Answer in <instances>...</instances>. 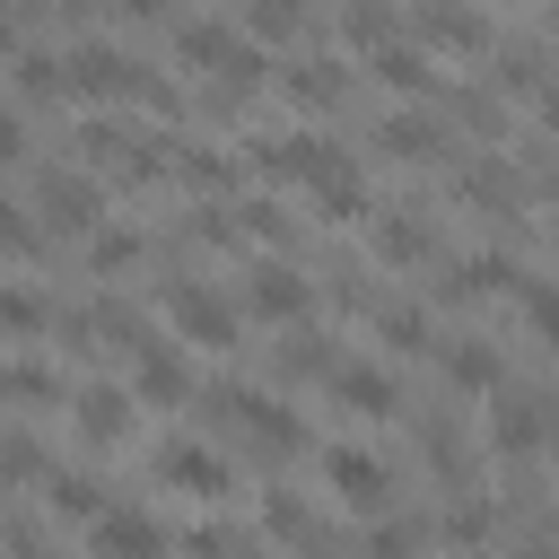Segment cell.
<instances>
[{
  "label": "cell",
  "instance_id": "1",
  "mask_svg": "<svg viewBox=\"0 0 559 559\" xmlns=\"http://www.w3.org/2000/svg\"><path fill=\"white\" fill-rule=\"evenodd\" d=\"M61 87H70V96H87V105H105V96H148V105H166V114H175V87H166V79H148V70H140L131 52H114V44H70Z\"/></svg>",
  "mask_w": 559,
  "mask_h": 559
},
{
  "label": "cell",
  "instance_id": "2",
  "mask_svg": "<svg viewBox=\"0 0 559 559\" xmlns=\"http://www.w3.org/2000/svg\"><path fill=\"white\" fill-rule=\"evenodd\" d=\"M175 52H183L192 70H210L227 96H245V87L262 79V52H253V35H236V26H210V17H183V26H175Z\"/></svg>",
  "mask_w": 559,
  "mask_h": 559
},
{
  "label": "cell",
  "instance_id": "3",
  "mask_svg": "<svg viewBox=\"0 0 559 559\" xmlns=\"http://www.w3.org/2000/svg\"><path fill=\"white\" fill-rule=\"evenodd\" d=\"M166 314H175V332H183L192 349H236V341H245L236 297H218V288H201V280H175V288H166Z\"/></svg>",
  "mask_w": 559,
  "mask_h": 559
},
{
  "label": "cell",
  "instance_id": "4",
  "mask_svg": "<svg viewBox=\"0 0 559 559\" xmlns=\"http://www.w3.org/2000/svg\"><path fill=\"white\" fill-rule=\"evenodd\" d=\"M166 550H175L166 524L140 515V507H122V498H105V507L87 515V559H166Z\"/></svg>",
  "mask_w": 559,
  "mask_h": 559
},
{
  "label": "cell",
  "instance_id": "5",
  "mask_svg": "<svg viewBox=\"0 0 559 559\" xmlns=\"http://www.w3.org/2000/svg\"><path fill=\"white\" fill-rule=\"evenodd\" d=\"M218 411L253 437V445H271V454H297L306 445V428H297V411L280 402V393H253V384H218Z\"/></svg>",
  "mask_w": 559,
  "mask_h": 559
},
{
  "label": "cell",
  "instance_id": "6",
  "mask_svg": "<svg viewBox=\"0 0 559 559\" xmlns=\"http://www.w3.org/2000/svg\"><path fill=\"white\" fill-rule=\"evenodd\" d=\"M542 445H550L542 393H498V402H489V454H498V463H542Z\"/></svg>",
  "mask_w": 559,
  "mask_h": 559
},
{
  "label": "cell",
  "instance_id": "7",
  "mask_svg": "<svg viewBox=\"0 0 559 559\" xmlns=\"http://www.w3.org/2000/svg\"><path fill=\"white\" fill-rule=\"evenodd\" d=\"M323 480H332V498L358 507V515H384V498H393V463L367 454V445H323Z\"/></svg>",
  "mask_w": 559,
  "mask_h": 559
},
{
  "label": "cell",
  "instance_id": "8",
  "mask_svg": "<svg viewBox=\"0 0 559 559\" xmlns=\"http://www.w3.org/2000/svg\"><path fill=\"white\" fill-rule=\"evenodd\" d=\"M157 480L183 489V498H227V489H236L227 454H210L201 437H166V445H157Z\"/></svg>",
  "mask_w": 559,
  "mask_h": 559
},
{
  "label": "cell",
  "instance_id": "9",
  "mask_svg": "<svg viewBox=\"0 0 559 559\" xmlns=\"http://www.w3.org/2000/svg\"><path fill=\"white\" fill-rule=\"evenodd\" d=\"M306 306H314L306 271H288V262H253V271H245V306H236V314H262V323H297Z\"/></svg>",
  "mask_w": 559,
  "mask_h": 559
},
{
  "label": "cell",
  "instance_id": "10",
  "mask_svg": "<svg viewBox=\"0 0 559 559\" xmlns=\"http://www.w3.org/2000/svg\"><path fill=\"white\" fill-rule=\"evenodd\" d=\"M70 419H79L87 445H122L140 428V402H131V384H79L70 393Z\"/></svg>",
  "mask_w": 559,
  "mask_h": 559
},
{
  "label": "cell",
  "instance_id": "11",
  "mask_svg": "<svg viewBox=\"0 0 559 559\" xmlns=\"http://www.w3.org/2000/svg\"><path fill=\"white\" fill-rule=\"evenodd\" d=\"M79 140H87V157H96V166H114V175H131V183H148V175L166 166V148H157L148 131H122V122H105V114H96Z\"/></svg>",
  "mask_w": 559,
  "mask_h": 559
},
{
  "label": "cell",
  "instance_id": "12",
  "mask_svg": "<svg viewBox=\"0 0 559 559\" xmlns=\"http://www.w3.org/2000/svg\"><path fill=\"white\" fill-rule=\"evenodd\" d=\"M515 253H463V262H445V280H437V306H480V297H507L515 288Z\"/></svg>",
  "mask_w": 559,
  "mask_h": 559
},
{
  "label": "cell",
  "instance_id": "13",
  "mask_svg": "<svg viewBox=\"0 0 559 559\" xmlns=\"http://www.w3.org/2000/svg\"><path fill=\"white\" fill-rule=\"evenodd\" d=\"M323 393H332L341 411H358V419H393V411H402V384H393L384 367H367V358L332 367V376H323Z\"/></svg>",
  "mask_w": 559,
  "mask_h": 559
},
{
  "label": "cell",
  "instance_id": "14",
  "mask_svg": "<svg viewBox=\"0 0 559 559\" xmlns=\"http://www.w3.org/2000/svg\"><path fill=\"white\" fill-rule=\"evenodd\" d=\"M367 236H376V262H393V271H419L437 253V227L411 210H367Z\"/></svg>",
  "mask_w": 559,
  "mask_h": 559
},
{
  "label": "cell",
  "instance_id": "15",
  "mask_svg": "<svg viewBox=\"0 0 559 559\" xmlns=\"http://www.w3.org/2000/svg\"><path fill=\"white\" fill-rule=\"evenodd\" d=\"M376 148H384L393 166H428V157H445V122L402 105V114H384V122H376Z\"/></svg>",
  "mask_w": 559,
  "mask_h": 559
},
{
  "label": "cell",
  "instance_id": "16",
  "mask_svg": "<svg viewBox=\"0 0 559 559\" xmlns=\"http://www.w3.org/2000/svg\"><path fill=\"white\" fill-rule=\"evenodd\" d=\"M35 201H44V218H52V227H70V236H87V227H96V210H105V201H96V183H87V175H61V166L35 183Z\"/></svg>",
  "mask_w": 559,
  "mask_h": 559
},
{
  "label": "cell",
  "instance_id": "17",
  "mask_svg": "<svg viewBox=\"0 0 559 559\" xmlns=\"http://www.w3.org/2000/svg\"><path fill=\"white\" fill-rule=\"evenodd\" d=\"M419 44H437V52H489V26L463 0H419Z\"/></svg>",
  "mask_w": 559,
  "mask_h": 559
},
{
  "label": "cell",
  "instance_id": "18",
  "mask_svg": "<svg viewBox=\"0 0 559 559\" xmlns=\"http://www.w3.org/2000/svg\"><path fill=\"white\" fill-rule=\"evenodd\" d=\"M280 96H288V105H306V114H314V105H341V96H349V70H341L332 52L288 61V70H280Z\"/></svg>",
  "mask_w": 559,
  "mask_h": 559
},
{
  "label": "cell",
  "instance_id": "19",
  "mask_svg": "<svg viewBox=\"0 0 559 559\" xmlns=\"http://www.w3.org/2000/svg\"><path fill=\"white\" fill-rule=\"evenodd\" d=\"M445 384H454V393H498V384H507V358L463 332V341H445Z\"/></svg>",
  "mask_w": 559,
  "mask_h": 559
},
{
  "label": "cell",
  "instance_id": "20",
  "mask_svg": "<svg viewBox=\"0 0 559 559\" xmlns=\"http://www.w3.org/2000/svg\"><path fill=\"white\" fill-rule=\"evenodd\" d=\"M192 393V367L175 358V349H140V376H131V402H157V411H175Z\"/></svg>",
  "mask_w": 559,
  "mask_h": 559
},
{
  "label": "cell",
  "instance_id": "21",
  "mask_svg": "<svg viewBox=\"0 0 559 559\" xmlns=\"http://www.w3.org/2000/svg\"><path fill=\"white\" fill-rule=\"evenodd\" d=\"M376 79L393 87V96H437V61H428V44L411 52V44H376Z\"/></svg>",
  "mask_w": 559,
  "mask_h": 559
},
{
  "label": "cell",
  "instance_id": "22",
  "mask_svg": "<svg viewBox=\"0 0 559 559\" xmlns=\"http://www.w3.org/2000/svg\"><path fill=\"white\" fill-rule=\"evenodd\" d=\"M376 341H384V349H428V341H437V314L411 306V297H384V306H376Z\"/></svg>",
  "mask_w": 559,
  "mask_h": 559
},
{
  "label": "cell",
  "instance_id": "23",
  "mask_svg": "<svg viewBox=\"0 0 559 559\" xmlns=\"http://www.w3.org/2000/svg\"><path fill=\"white\" fill-rule=\"evenodd\" d=\"M262 533H271V542H297V550L323 542V524H314V507H306L297 489H271V498H262Z\"/></svg>",
  "mask_w": 559,
  "mask_h": 559
},
{
  "label": "cell",
  "instance_id": "24",
  "mask_svg": "<svg viewBox=\"0 0 559 559\" xmlns=\"http://www.w3.org/2000/svg\"><path fill=\"white\" fill-rule=\"evenodd\" d=\"M44 507L70 515V524H87V515L105 507V480H96V472H44Z\"/></svg>",
  "mask_w": 559,
  "mask_h": 559
},
{
  "label": "cell",
  "instance_id": "25",
  "mask_svg": "<svg viewBox=\"0 0 559 559\" xmlns=\"http://www.w3.org/2000/svg\"><path fill=\"white\" fill-rule=\"evenodd\" d=\"M437 533H445V542H454V550H480V542H489V533H498V507H489V498H472V489H463V498H454V507H445V524H437Z\"/></svg>",
  "mask_w": 559,
  "mask_h": 559
},
{
  "label": "cell",
  "instance_id": "26",
  "mask_svg": "<svg viewBox=\"0 0 559 559\" xmlns=\"http://www.w3.org/2000/svg\"><path fill=\"white\" fill-rule=\"evenodd\" d=\"M0 332H9V341H35V332H52V306L9 280V288H0Z\"/></svg>",
  "mask_w": 559,
  "mask_h": 559
},
{
  "label": "cell",
  "instance_id": "27",
  "mask_svg": "<svg viewBox=\"0 0 559 559\" xmlns=\"http://www.w3.org/2000/svg\"><path fill=\"white\" fill-rule=\"evenodd\" d=\"M419 542H428V524L376 515V524H367V542H358V559H419Z\"/></svg>",
  "mask_w": 559,
  "mask_h": 559
},
{
  "label": "cell",
  "instance_id": "28",
  "mask_svg": "<svg viewBox=\"0 0 559 559\" xmlns=\"http://www.w3.org/2000/svg\"><path fill=\"white\" fill-rule=\"evenodd\" d=\"M297 26H306V0H245L236 9V35H253V44L262 35H297Z\"/></svg>",
  "mask_w": 559,
  "mask_h": 559
},
{
  "label": "cell",
  "instance_id": "29",
  "mask_svg": "<svg viewBox=\"0 0 559 559\" xmlns=\"http://www.w3.org/2000/svg\"><path fill=\"white\" fill-rule=\"evenodd\" d=\"M341 35H349V44H367V52H376V44H393V35H402V17H393V9H384V0H358V9H341Z\"/></svg>",
  "mask_w": 559,
  "mask_h": 559
},
{
  "label": "cell",
  "instance_id": "30",
  "mask_svg": "<svg viewBox=\"0 0 559 559\" xmlns=\"http://www.w3.org/2000/svg\"><path fill=\"white\" fill-rule=\"evenodd\" d=\"M9 70H17V96H26V105H44V96H70L52 52H9Z\"/></svg>",
  "mask_w": 559,
  "mask_h": 559
},
{
  "label": "cell",
  "instance_id": "31",
  "mask_svg": "<svg viewBox=\"0 0 559 559\" xmlns=\"http://www.w3.org/2000/svg\"><path fill=\"white\" fill-rule=\"evenodd\" d=\"M140 262V227H87V271H131Z\"/></svg>",
  "mask_w": 559,
  "mask_h": 559
},
{
  "label": "cell",
  "instance_id": "32",
  "mask_svg": "<svg viewBox=\"0 0 559 559\" xmlns=\"http://www.w3.org/2000/svg\"><path fill=\"white\" fill-rule=\"evenodd\" d=\"M515 306H524V332H559V297H550V280L542 271H515Z\"/></svg>",
  "mask_w": 559,
  "mask_h": 559
},
{
  "label": "cell",
  "instance_id": "33",
  "mask_svg": "<svg viewBox=\"0 0 559 559\" xmlns=\"http://www.w3.org/2000/svg\"><path fill=\"white\" fill-rule=\"evenodd\" d=\"M183 550H192V559H245V550H253V533H236V524H201Z\"/></svg>",
  "mask_w": 559,
  "mask_h": 559
},
{
  "label": "cell",
  "instance_id": "34",
  "mask_svg": "<svg viewBox=\"0 0 559 559\" xmlns=\"http://www.w3.org/2000/svg\"><path fill=\"white\" fill-rule=\"evenodd\" d=\"M280 367H288V376H332V367H341V358H332V341H314V332H297V341H288V358H280Z\"/></svg>",
  "mask_w": 559,
  "mask_h": 559
},
{
  "label": "cell",
  "instance_id": "35",
  "mask_svg": "<svg viewBox=\"0 0 559 559\" xmlns=\"http://www.w3.org/2000/svg\"><path fill=\"white\" fill-rule=\"evenodd\" d=\"M35 245H44V227H35V218L0 192V253H35Z\"/></svg>",
  "mask_w": 559,
  "mask_h": 559
},
{
  "label": "cell",
  "instance_id": "36",
  "mask_svg": "<svg viewBox=\"0 0 559 559\" xmlns=\"http://www.w3.org/2000/svg\"><path fill=\"white\" fill-rule=\"evenodd\" d=\"M175 166H183V183H236V166L210 157V148H175Z\"/></svg>",
  "mask_w": 559,
  "mask_h": 559
},
{
  "label": "cell",
  "instance_id": "37",
  "mask_svg": "<svg viewBox=\"0 0 559 559\" xmlns=\"http://www.w3.org/2000/svg\"><path fill=\"white\" fill-rule=\"evenodd\" d=\"M17 157H26V114L0 105V166H17Z\"/></svg>",
  "mask_w": 559,
  "mask_h": 559
},
{
  "label": "cell",
  "instance_id": "38",
  "mask_svg": "<svg viewBox=\"0 0 559 559\" xmlns=\"http://www.w3.org/2000/svg\"><path fill=\"white\" fill-rule=\"evenodd\" d=\"M122 17H166V0H114Z\"/></svg>",
  "mask_w": 559,
  "mask_h": 559
}]
</instances>
